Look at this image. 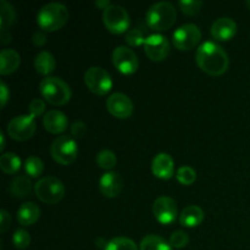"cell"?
<instances>
[{"label": "cell", "instance_id": "1", "mask_svg": "<svg viewBox=\"0 0 250 250\" xmlns=\"http://www.w3.org/2000/svg\"><path fill=\"white\" fill-rule=\"evenodd\" d=\"M195 61L204 72L211 76H220L226 72L229 63L226 50L216 42L211 41L204 42L198 46Z\"/></svg>", "mask_w": 250, "mask_h": 250}, {"label": "cell", "instance_id": "2", "mask_svg": "<svg viewBox=\"0 0 250 250\" xmlns=\"http://www.w3.org/2000/svg\"><path fill=\"white\" fill-rule=\"evenodd\" d=\"M68 20V10L61 2H48L39 9L37 23L43 31L54 32L62 28Z\"/></svg>", "mask_w": 250, "mask_h": 250}, {"label": "cell", "instance_id": "3", "mask_svg": "<svg viewBox=\"0 0 250 250\" xmlns=\"http://www.w3.org/2000/svg\"><path fill=\"white\" fill-rule=\"evenodd\" d=\"M177 12L170 1H158L151 5L146 14V24L154 31H166L175 23Z\"/></svg>", "mask_w": 250, "mask_h": 250}, {"label": "cell", "instance_id": "4", "mask_svg": "<svg viewBox=\"0 0 250 250\" xmlns=\"http://www.w3.org/2000/svg\"><path fill=\"white\" fill-rule=\"evenodd\" d=\"M39 90L44 99L53 105H63L71 99V88L59 77L48 76L39 83Z\"/></svg>", "mask_w": 250, "mask_h": 250}, {"label": "cell", "instance_id": "5", "mask_svg": "<svg viewBox=\"0 0 250 250\" xmlns=\"http://www.w3.org/2000/svg\"><path fill=\"white\" fill-rule=\"evenodd\" d=\"M34 192L41 202L45 204H56L65 195V186L58 177L46 176L34 185Z\"/></svg>", "mask_w": 250, "mask_h": 250}, {"label": "cell", "instance_id": "6", "mask_svg": "<svg viewBox=\"0 0 250 250\" xmlns=\"http://www.w3.org/2000/svg\"><path fill=\"white\" fill-rule=\"evenodd\" d=\"M50 154L56 163L61 165H70L76 160L78 154L77 142L73 137L62 136L55 138V141L51 143Z\"/></svg>", "mask_w": 250, "mask_h": 250}, {"label": "cell", "instance_id": "7", "mask_svg": "<svg viewBox=\"0 0 250 250\" xmlns=\"http://www.w3.org/2000/svg\"><path fill=\"white\" fill-rule=\"evenodd\" d=\"M84 83L90 92L105 95L112 88L111 75L100 66H92L84 73Z\"/></svg>", "mask_w": 250, "mask_h": 250}, {"label": "cell", "instance_id": "8", "mask_svg": "<svg viewBox=\"0 0 250 250\" xmlns=\"http://www.w3.org/2000/svg\"><path fill=\"white\" fill-rule=\"evenodd\" d=\"M103 21L111 33L121 34L129 27V15L125 7L111 4L103 12Z\"/></svg>", "mask_w": 250, "mask_h": 250}, {"label": "cell", "instance_id": "9", "mask_svg": "<svg viewBox=\"0 0 250 250\" xmlns=\"http://www.w3.org/2000/svg\"><path fill=\"white\" fill-rule=\"evenodd\" d=\"M202 41V31L194 23H185L172 34V43L180 50H192Z\"/></svg>", "mask_w": 250, "mask_h": 250}, {"label": "cell", "instance_id": "10", "mask_svg": "<svg viewBox=\"0 0 250 250\" xmlns=\"http://www.w3.org/2000/svg\"><path fill=\"white\" fill-rule=\"evenodd\" d=\"M36 119L32 115H19L7 124V133L15 141H27L36 133Z\"/></svg>", "mask_w": 250, "mask_h": 250}, {"label": "cell", "instance_id": "11", "mask_svg": "<svg viewBox=\"0 0 250 250\" xmlns=\"http://www.w3.org/2000/svg\"><path fill=\"white\" fill-rule=\"evenodd\" d=\"M112 62L115 67L125 75H131L138 68V56L126 45H119L112 51Z\"/></svg>", "mask_w": 250, "mask_h": 250}, {"label": "cell", "instance_id": "12", "mask_svg": "<svg viewBox=\"0 0 250 250\" xmlns=\"http://www.w3.org/2000/svg\"><path fill=\"white\" fill-rule=\"evenodd\" d=\"M170 42L164 34L154 33L146 38L144 51L146 56L153 61H163L170 54Z\"/></svg>", "mask_w": 250, "mask_h": 250}, {"label": "cell", "instance_id": "13", "mask_svg": "<svg viewBox=\"0 0 250 250\" xmlns=\"http://www.w3.org/2000/svg\"><path fill=\"white\" fill-rule=\"evenodd\" d=\"M153 214L160 224L170 225L175 221L178 215L177 204L172 198L167 195H161L156 198L154 202Z\"/></svg>", "mask_w": 250, "mask_h": 250}, {"label": "cell", "instance_id": "14", "mask_svg": "<svg viewBox=\"0 0 250 250\" xmlns=\"http://www.w3.org/2000/svg\"><path fill=\"white\" fill-rule=\"evenodd\" d=\"M106 107L112 116L117 119H128L133 112V103L124 93H112L106 100Z\"/></svg>", "mask_w": 250, "mask_h": 250}, {"label": "cell", "instance_id": "15", "mask_svg": "<svg viewBox=\"0 0 250 250\" xmlns=\"http://www.w3.org/2000/svg\"><path fill=\"white\" fill-rule=\"evenodd\" d=\"M151 171L154 176L161 180H170L175 172L173 159L167 153H159L151 161Z\"/></svg>", "mask_w": 250, "mask_h": 250}, {"label": "cell", "instance_id": "16", "mask_svg": "<svg viewBox=\"0 0 250 250\" xmlns=\"http://www.w3.org/2000/svg\"><path fill=\"white\" fill-rule=\"evenodd\" d=\"M99 190L107 198H115L122 190V178L115 171H106L99 180Z\"/></svg>", "mask_w": 250, "mask_h": 250}, {"label": "cell", "instance_id": "17", "mask_svg": "<svg viewBox=\"0 0 250 250\" xmlns=\"http://www.w3.org/2000/svg\"><path fill=\"white\" fill-rule=\"evenodd\" d=\"M210 32L216 41H229L237 33V23L231 17H220L211 24Z\"/></svg>", "mask_w": 250, "mask_h": 250}, {"label": "cell", "instance_id": "18", "mask_svg": "<svg viewBox=\"0 0 250 250\" xmlns=\"http://www.w3.org/2000/svg\"><path fill=\"white\" fill-rule=\"evenodd\" d=\"M44 128L54 134L66 131L68 127V119L60 110H49L43 117Z\"/></svg>", "mask_w": 250, "mask_h": 250}, {"label": "cell", "instance_id": "19", "mask_svg": "<svg viewBox=\"0 0 250 250\" xmlns=\"http://www.w3.org/2000/svg\"><path fill=\"white\" fill-rule=\"evenodd\" d=\"M41 216V209L38 205L33 202H26L22 205H20L17 210V221L22 226H31L38 221Z\"/></svg>", "mask_w": 250, "mask_h": 250}, {"label": "cell", "instance_id": "20", "mask_svg": "<svg viewBox=\"0 0 250 250\" xmlns=\"http://www.w3.org/2000/svg\"><path fill=\"white\" fill-rule=\"evenodd\" d=\"M21 63V56L15 49H2L0 51V73L9 75L15 72Z\"/></svg>", "mask_w": 250, "mask_h": 250}, {"label": "cell", "instance_id": "21", "mask_svg": "<svg viewBox=\"0 0 250 250\" xmlns=\"http://www.w3.org/2000/svg\"><path fill=\"white\" fill-rule=\"evenodd\" d=\"M204 220V211L198 205H188L181 211L180 224L185 227H197Z\"/></svg>", "mask_w": 250, "mask_h": 250}, {"label": "cell", "instance_id": "22", "mask_svg": "<svg viewBox=\"0 0 250 250\" xmlns=\"http://www.w3.org/2000/svg\"><path fill=\"white\" fill-rule=\"evenodd\" d=\"M55 67L56 61L53 54L46 50L39 51L37 54L36 59H34V68L37 72L48 77L51 72H54Z\"/></svg>", "mask_w": 250, "mask_h": 250}, {"label": "cell", "instance_id": "23", "mask_svg": "<svg viewBox=\"0 0 250 250\" xmlns=\"http://www.w3.org/2000/svg\"><path fill=\"white\" fill-rule=\"evenodd\" d=\"M33 185L28 176H16L9 185V192L15 198H24L31 193Z\"/></svg>", "mask_w": 250, "mask_h": 250}, {"label": "cell", "instance_id": "24", "mask_svg": "<svg viewBox=\"0 0 250 250\" xmlns=\"http://www.w3.org/2000/svg\"><path fill=\"white\" fill-rule=\"evenodd\" d=\"M139 250H172L170 242L156 234H148L142 239Z\"/></svg>", "mask_w": 250, "mask_h": 250}, {"label": "cell", "instance_id": "25", "mask_svg": "<svg viewBox=\"0 0 250 250\" xmlns=\"http://www.w3.org/2000/svg\"><path fill=\"white\" fill-rule=\"evenodd\" d=\"M21 159L15 153H4L0 156V167L5 173H16L21 168Z\"/></svg>", "mask_w": 250, "mask_h": 250}, {"label": "cell", "instance_id": "26", "mask_svg": "<svg viewBox=\"0 0 250 250\" xmlns=\"http://www.w3.org/2000/svg\"><path fill=\"white\" fill-rule=\"evenodd\" d=\"M16 20V11L14 6L6 0L0 1V27L1 31H6L7 27L11 26Z\"/></svg>", "mask_w": 250, "mask_h": 250}, {"label": "cell", "instance_id": "27", "mask_svg": "<svg viewBox=\"0 0 250 250\" xmlns=\"http://www.w3.org/2000/svg\"><path fill=\"white\" fill-rule=\"evenodd\" d=\"M104 250H139L137 244L127 237H115L107 242Z\"/></svg>", "mask_w": 250, "mask_h": 250}, {"label": "cell", "instance_id": "28", "mask_svg": "<svg viewBox=\"0 0 250 250\" xmlns=\"http://www.w3.org/2000/svg\"><path fill=\"white\" fill-rule=\"evenodd\" d=\"M98 166H100L102 168L105 170H111L116 166L117 158L115 155L114 151L109 150V149H103L99 153L97 154V158H95Z\"/></svg>", "mask_w": 250, "mask_h": 250}, {"label": "cell", "instance_id": "29", "mask_svg": "<svg viewBox=\"0 0 250 250\" xmlns=\"http://www.w3.org/2000/svg\"><path fill=\"white\" fill-rule=\"evenodd\" d=\"M43 170L44 164L42 161V159H39L38 156L31 155L24 160V171L31 177H39L42 175V172H43Z\"/></svg>", "mask_w": 250, "mask_h": 250}, {"label": "cell", "instance_id": "30", "mask_svg": "<svg viewBox=\"0 0 250 250\" xmlns=\"http://www.w3.org/2000/svg\"><path fill=\"white\" fill-rule=\"evenodd\" d=\"M176 177H177L178 182L181 185L189 186L197 180V172H195V170L193 167L185 165L177 168V171H176Z\"/></svg>", "mask_w": 250, "mask_h": 250}, {"label": "cell", "instance_id": "31", "mask_svg": "<svg viewBox=\"0 0 250 250\" xmlns=\"http://www.w3.org/2000/svg\"><path fill=\"white\" fill-rule=\"evenodd\" d=\"M12 243L17 249L23 250L31 244V236L24 229H17L12 234Z\"/></svg>", "mask_w": 250, "mask_h": 250}, {"label": "cell", "instance_id": "32", "mask_svg": "<svg viewBox=\"0 0 250 250\" xmlns=\"http://www.w3.org/2000/svg\"><path fill=\"white\" fill-rule=\"evenodd\" d=\"M178 6L182 10L183 14L194 16V15L199 14V11L202 10L203 1L200 0H181L178 1Z\"/></svg>", "mask_w": 250, "mask_h": 250}, {"label": "cell", "instance_id": "33", "mask_svg": "<svg viewBox=\"0 0 250 250\" xmlns=\"http://www.w3.org/2000/svg\"><path fill=\"white\" fill-rule=\"evenodd\" d=\"M125 41L128 45L131 46H141L142 44H144L146 38L143 36V32L138 28H132L129 31H127L126 37H125Z\"/></svg>", "mask_w": 250, "mask_h": 250}, {"label": "cell", "instance_id": "34", "mask_svg": "<svg viewBox=\"0 0 250 250\" xmlns=\"http://www.w3.org/2000/svg\"><path fill=\"white\" fill-rule=\"evenodd\" d=\"M168 242H170L171 247L181 249L187 246L188 242H189V237H188V234L185 231H175L171 234Z\"/></svg>", "mask_w": 250, "mask_h": 250}, {"label": "cell", "instance_id": "35", "mask_svg": "<svg viewBox=\"0 0 250 250\" xmlns=\"http://www.w3.org/2000/svg\"><path fill=\"white\" fill-rule=\"evenodd\" d=\"M45 111V103L41 99V98H34L28 105V112L29 115L36 119V117L42 116L43 112Z\"/></svg>", "mask_w": 250, "mask_h": 250}, {"label": "cell", "instance_id": "36", "mask_svg": "<svg viewBox=\"0 0 250 250\" xmlns=\"http://www.w3.org/2000/svg\"><path fill=\"white\" fill-rule=\"evenodd\" d=\"M87 132V125L83 121H75L71 125V134L75 138H82Z\"/></svg>", "mask_w": 250, "mask_h": 250}, {"label": "cell", "instance_id": "37", "mask_svg": "<svg viewBox=\"0 0 250 250\" xmlns=\"http://www.w3.org/2000/svg\"><path fill=\"white\" fill-rule=\"evenodd\" d=\"M11 225V216L6 210H1L0 211V232L4 233Z\"/></svg>", "mask_w": 250, "mask_h": 250}, {"label": "cell", "instance_id": "38", "mask_svg": "<svg viewBox=\"0 0 250 250\" xmlns=\"http://www.w3.org/2000/svg\"><path fill=\"white\" fill-rule=\"evenodd\" d=\"M32 42L36 46H43L46 43V34L43 31H37L34 32L32 36Z\"/></svg>", "mask_w": 250, "mask_h": 250}, {"label": "cell", "instance_id": "39", "mask_svg": "<svg viewBox=\"0 0 250 250\" xmlns=\"http://www.w3.org/2000/svg\"><path fill=\"white\" fill-rule=\"evenodd\" d=\"M0 102H1V107H4L5 105H6V102L7 99H9V95H10V92H9V88H7V85L5 84L4 81H0Z\"/></svg>", "mask_w": 250, "mask_h": 250}, {"label": "cell", "instance_id": "40", "mask_svg": "<svg viewBox=\"0 0 250 250\" xmlns=\"http://www.w3.org/2000/svg\"><path fill=\"white\" fill-rule=\"evenodd\" d=\"M110 5H111L110 0H97V1H95V6L100 7V9H103V10H105L106 7H109Z\"/></svg>", "mask_w": 250, "mask_h": 250}, {"label": "cell", "instance_id": "41", "mask_svg": "<svg viewBox=\"0 0 250 250\" xmlns=\"http://www.w3.org/2000/svg\"><path fill=\"white\" fill-rule=\"evenodd\" d=\"M5 33H6V31H1V42L4 44L9 43V42H11V34H9V36H5Z\"/></svg>", "mask_w": 250, "mask_h": 250}, {"label": "cell", "instance_id": "42", "mask_svg": "<svg viewBox=\"0 0 250 250\" xmlns=\"http://www.w3.org/2000/svg\"><path fill=\"white\" fill-rule=\"evenodd\" d=\"M0 141H1V146H0V150H4L5 149V136L2 132H0Z\"/></svg>", "mask_w": 250, "mask_h": 250}, {"label": "cell", "instance_id": "43", "mask_svg": "<svg viewBox=\"0 0 250 250\" xmlns=\"http://www.w3.org/2000/svg\"><path fill=\"white\" fill-rule=\"evenodd\" d=\"M246 4H247V6H248V9L250 10V0H247Z\"/></svg>", "mask_w": 250, "mask_h": 250}]
</instances>
